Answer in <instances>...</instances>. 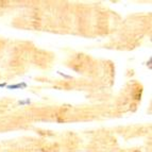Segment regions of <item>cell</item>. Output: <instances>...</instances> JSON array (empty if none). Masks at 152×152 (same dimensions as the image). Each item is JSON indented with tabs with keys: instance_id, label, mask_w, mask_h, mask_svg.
<instances>
[{
	"instance_id": "277c9868",
	"label": "cell",
	"mask_w": 152,
	"mask_h": 152,
	"mask_svg": "<svg viewBox=\"0 0 152 152\" xmlns=\"http://www.w3.org/2000/svg\"><path fill=\"white\" fill-rule=\"evenodd\" d=\"M7 86V83H0V87H4Z\"/></svg>"
},
{
	"instance_id": "3957f363",
	"label": "cell",
	"mask_w": 152,
	"mask_h": 152,
	"mask_svg": "<svg viewBox=\"0 0 152 152\" xmlns=\"http://www.w3.org/2000/svg\"><path fill=\"white\" fill-rule=\"evenodd\" d=\"M58 75H61V76H63L64 78H70V76H67V75H64L63 72H60V71H58Z\"/></svg>"
},
{
	"instance_id": "7a4b0ae2",
	"label": "cell",
	"mask_w": 152,
	"mask_h": 152,
	"mask_svg": "<svg viewBox=\"0 0 152 152\" xmlns=\"http://www.w3.org/2000/svg\"><path fill=\"white\" fill-rule=\"evenodd\" d=\"M30 102H31L30 100H29V99H27V100H23V101H19L18 103L20 104V105H25V104H29Z\"/></svg>"
},
{
	"instance_id": "6da1fadb",
	"label": "cell",
	"mask_w": 152,
	"mask_h": 152,
	"mask_svg": "<svg viewBox=\"0 0 152 152\" xmlns=\"http://www.w3.org/2000/svg\"><path fill=\"white\" fill-rule=\"evenodd\" d=\"M27 87V84L25 82H23L21 84H14V85H7V88L8 89H21L26 88Z\"/></svg>"
}]
</instances>
